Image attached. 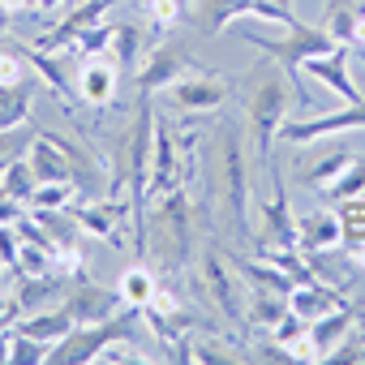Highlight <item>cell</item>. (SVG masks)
Wrapping results in <instances>:
<instances>
[{"label":"cell","mask_w":365,"mask_h":365,"mask_svg":"<svg viewBox=\"0 0 365 365\" xmlns=\"http://www.w3.org/2000/svg\"><path fill=\"white\" fill-rule=\"evenodd\" d=\"M318 194H322V202H327V207H335V202H344V198L365 194V159L356 155V159H352L335 180H331V185H327V190H318Z\"/></svg>","instance_id":"f1b7e54d"},{"label":"cell","mask_w":365,"mask_h":365,"mask_svg":"<svg viewBox=\"0 0 365 365\" xmlns=\"http://www.w3.org/2000/svg\"><path fill=\"white\" fill-rule=\"evenodd\" d=\"M194 168L185 163V155H180V142L172 133V125H163L155 116V150H150V190H146V207L176 194V190H185V176Z\"/></svg>","instance_id":"8992f818"},{"label":"cell","mask_w":365,"mask_h":365,"mask_svg":"<svg viewBox=\"0 0 365 365\" xmlns=\"http://www.w3.org/2000/svg\"><path fill=\"white\" fill-rule=\"evenodd\" d=\"M356 331V318H352V309L344 305V309H331V314H322V318H314L309 322V344L318 348V361H327V352L339 344V339H348Z\"/></svg>","instance_id":"44dd1931"},{"label":"cell","mask_w":365,"mask_h":365,"mask_svg":"<svg viewBox=\"0 0 365 365\" xmlns=\"http://www.w3.org/2000/svg\"><path fill=\"white\" fill-rule=\"evenodd\" d=\"M142 14H146L150 43H159L168 31H176L180 22L190 18V0H142Z\"/></svg>","instance_id":"cb8c5ba5"},{"label":"cell","mask_w":365,"mask_h":365,"mask_svg":"<svg viewBox=\"0 0 365 365\" xmlns=\"http://www.w3.org/2000/svg\"><path fill=\"white\" fill-rule=\"evenodd\" d=\"M146 43H150L146 26H138V22H116V31H112V48H108V52H112V61L120 65V73H138Z\"/></svg>","instance_id":"ffe728a7"},{"label":"cell","mask_w":365,"mask_h":365,"mask_svg":"<svg viewBox=\"0 0 365 365\" xmlns=\"http://www.w3.org/2000/svg\"><path fill=\"white\" fill-rule=\"evenodd\" d=\"M95 361H99V365H120V361L142 365V361H150V356H146V352H142L129 335H116L112 344H103V348H99V356H95Z\"/></svg>","instance_id":"1f68e13d"},{"label":"cell","mask_w":365,"mask_h":365,"mask_svg":"<svg viewBox=\"0 0 365 365\" xmlns=\"http://www.w3.org/2000/svg\"><path fill=\"white\" fill-rule=\"evenodd\" d=\"M245 35V43H254L262 56H271V61H279L292 78L301 73V65L309 61V56H327V52H335L339 43L327 35V26H309V22H292V26H279V35H271V31H241Z\"/></svg>","instance_id":"277c9868"},{"label":"cell","mask_w":365,"mask_h":365,"mask_svg":"<svg viewBox=\"0 0 365 365\" xmlns=\"http://www.w3.org/2000/svg\"><path fill=\"white\" fill-rule=\"evenodd\" d=\"M267 335H271L275 344H284V348H292L297 339H305V335H309V322H305L301 314H292V309H288V314H284V318H279V322H275V327L267 331Z\"/></svg>","instance_id":"e575fe53"},{"label":"cell","mask_w":365,"mask_h":365,"mask_svg":"<svg viewBox=\"0 0 365 365\" xmlns=\"http://www.w3.org/2000/svg\"><path fill=\"white\" fill-rule=\"evenodd\" d=\"M9 26H14V14L5 9V0H0V35H9Z\"/></svg>","instance_id":"ee69618b"},{"label":"cell","mask_w":365,"mask_h":365,"mask_svg":"<svg viewBox=\"0 0 365 365\" xmlns=\"http://www.w3.org/2000/svg\"><path fill=\"white\" fill-rule=\"evenodd\" d=\"M198 284L207 288V297L215 301V309L232 322H245V275L237 271V262H228L220 250H202L198 254Z\"/></svg>","instance_id":"5b68a950"},{"label":"cell","mask_w":365,"mask_h":365,"mask_svg":"<svg viewBox=\"0 0 365 365\" xmlns=\"http://www.w3.org/2000/svg\"><path fill=\"white\" fill-rule=\"evenodd\" d=\"M31 138H35V133H26V125H22V129H0V172H5L18 155H26Z\"/></svg>","instance_id":"d590c367"},{"label":"cell","mask_w":365,"mask_h":365,"mask_svg":"<svg viewBox=\"0 0 365 365\" xmlns=\"http://www.w3.org/2000/svg\"><path fill=\"white\" fill-rule=\"evenodd\" d=\"M361 5H365V0H361Z\"/></svg>","instance_id":"c3c4849f"},{"label":"cell","mask_w":365,"mask_h":365,"mask_svg":"<svg viewBox=\"0 0 365 365\" xmlns=\"http://www.w3.org/2000/svg\"><path fill=\"white\" fill-rule=\"evenodd\" d=\"M0 190H5L9 198H18V202H31V194L39 190V180H35V172H31L26 155H18L5 172H0Z\"/></svg>","instance_id":"f546056e"},{"label":"cell","mask_w":365,"mask_h":365,"mask_svg":"<svg viewBox=\"0 0 365 365\" xmlns=\"http://www.w3.org/2000/svg\"><path fill=\"white\" fill-rule=\"evenodd\" d=\"M22 215H26V202H18V198H9L0 190V224H18Z\"/></svg>","instance_id":"b9f144b4"},{"label":"cell","mask_w":365,"mask_h":365,"mask_svg":"<svg viewBox=\"0 0 365 365\" xmlns=\"http://www.w3.org/2000/svg\"><path fill=\"white\" fill-rule=\"evenodd\" d=\"M301 155H297V163H292V172H297V185H309V190H327L331 180L356 159L348 146H327V150H314V146H297Z\"/></svg>","instance_id":"9a60e30c"},{"label":"cell","mask_w":365,"mask_h":365,"mask_svg":"<svg viewBox=\"0 0 365 365\" xmlns=\"http://www.w3.org/2000/svg\"><path fill=\"white\" fill-rule=\"evenodd\" d=\"M297 245L305 254H327V250H344V224H339V211L322 207V211H309L305 220H297Z\"/></svg>","instance_id":"e0dca14e"},{"label":"cell","mask_w":365,"mask_h":365,"mask_svg":"<svg viewBox=\"0 0 365 365\" xmlns=\"http://www.w3.org/2000/svg\"><path fill=\"white\" fill-rule=\"evenodd\" d=\"M163 254V267L185 271L194 262V220H190V190H176L159 202H150V220H146V250Z\"/></svg>","instance_id":"3957f363"},{"label":"cell","mask_w":365,"mask_h":365,"mask_svg":"<svg viewBox=\"0 0 365 365\" xmlns=\"http://www.w3.org/2000/svg\"><path fill=\"white\" fill-rule=\"evenodd\" d=\"M348 129H365V99L344 103L339 112H314V116L284 120V125H279V138H284L288 146H309V142H327V138L348 133Z\"/></svg>","instance_id":"9c48e42d"},{"label":"cell","mask_w":365,"mask_h":365,"mask_svg":"<svg viewBox=\"0 0 365 365\" xmlns=\"http://www.w3.org/2000/svg\"><path fill=\"white\" fill-rule=\"evenodd\" d=\"M361 61H365V52H361Z\"/></svg>","instance_id":"7dc6e473"},{"label":"cell","mask_w":365,"mask_h":365,"mask_svg":"<svg viewBox=\"0 0 365 365\" xmlns=\"http://www.w3.org/2000/svg\"><path fill=\"white\" fill-rule=\"evenodd\" d=\"M18 250H22V237L14 224H0V267H5V275H14L18 267Z\"/></svg>","instance_id":"74e56055"},{"label":"cell","mask_w":365,"mask_h":365,"mask_svg":"<svg viewBox=\"0 0 365 365\" xmlns=\"http://www.w3.org/2000/svg\"><path fill=\"white\" fill-rule=\"evenodd\" d=\"M155 275H150V267H142V262H133V267H125L120 271V279H116V288H120V297H125V305L129 309H142L150 297H155Z\"/></svg>","instance_id":"83f0119b"},{"label":"cell","mask_w":365,"mask_h":365,"mask_svg":"<svg viewBox=\"0 0 365 365\" xmlns=\"http://www.w3.org/2000/svg\"><path fill=\"white\" fill-rule=\"evenodd\" d=\"M142 309H155V314H180V309H185V301H180V292H176V288L155 284V297H150Z\"/></svg>","instance_id":"ab89813d"},{"label":"cell","mask_w":365,"mask_h":365,"mask_svg":"<svg viewBox=\"0 0 365 365\" xmlns=\"http://www.w3.org/2000/svg\"><path fill=\"white\" fill-rule=\"evenodd\" d=\"M250 5H254V0H198V5H194V22L207 35H220V31H228V22L245 18Z\"/></svg>","instance_id":"d4e9b609"},{"label":"cell","mask_w":365,"mask_h":365,"mask_svg":"<svg viewBox=\"0 0 365 365\" xmlns=\"http://www.w3.org/2000/svg\"><path fill=\"white\" fill-rule=\"evenodd\" d=\"M194 69H202V65L180 43H150L138 73H133V82H138V95H155V91H168L176 78H185Z\"/></svg>","instance_id":"30bf717a"},{"label":"cell","mask_w":365,"mask_h":365,"mask_svg":"<svg viewBox=\"0 0 365 365\" xmlns=\"http://www.w3.org/2000/svg\"><path fill=\"white\" fill-rule=\"evenodd\" d=\"M61 305L73 314V322H103V318L125 309V297H120V288H103V284L78 275V279L65 284V301Z\"/></svg>","instance_id":"4fadbf2b"},{"label":"cell","mask_w":365,"mask_h":365,"mask_svg":"<svg viewBox=\"0 0 365 365\" xmlns=\"http://www.w3.org/2000/svg\"><path fill=\"white\" fill-rule=\"evenodd\" d=\"M361 14H365L361 0H327V35L335 43H348L352 48V31H356Z\"/></svg>","instance_id":"4316f807"},{"label":"cell","mask_w":365,"mask_h":365,"mask_svg":"<svg viewBox=\"0 0 365 365\" xmlns=\"http://www.w3.org/2000/svg\"><path fill=\"white\" fill-rule=\"evenodd\" d=\"M0 279H5V267H0Z\"/></svg>","instance_id":"bcb514c9"},{"label":"cell","mask_w":365,"mask_h":365,"mask_svg":"<svg viewBox=\"0 0 365 365\" xmlns=\"http://www.w3.org/2000/svg\"><path fill=\"white\" fill-rule=\"evenodd\" d=\"M348 301H344V292H335L331 284H322V279H309V284H297L292 292H288V309L292 314H301L305 322H314V318H322V314H331V309H344Z\"/></svg>","instance_id":"ac0fdd59"},{"label":"cell","mask_w":365,"mask_h":365,"mask_svg":"<svg viewBox=\"0 0 365 365\" xmlns=\"http://www.w3.org/2000/svg\"><path fill=\"white\" fill-rule=\"evenodd\" d=\"M0 361H14V327H0Z\"/></svg>","instance_id":"7bdbcfd3"},{"label":"cell","mask_w":365,"mask_h":365,"mask_svg":"<svg viewBox=\"0 0 365 365\" xmlns=\"http://www.w3.org/2000/svg\"><path fill=\"white\" fill-rule=\"evenodd\" d=\"M48 356H52V344L14 331V361H18V365H39V361H48Z\"/></svg>","instance_id":"8d00e7d4"},{"label":"cell","mask_w":365,"mask_h":365,"mask_svg":"<svg viewBox=\"0 0 365 365\" xmlns=\"http://www.w3.org/2000/svg\"><path fill=\"white\" fill-rule=\"evenodd\" d=\"M254 245H258V250H301V245H297V215H292L288 185H284L279 168H271V198H267L262 211H258Z\"/></svg>","instance_id":"ba28073f"},{"label":"cell","mask_w":365,"mask_h":365,"mask_svg":"<svg viewBox=\"0 0 365 365\" xmlns=\"http://www.w3.org/2000/svg\"><path fill=\"white\" fill-rule=\"evenodd\" d=\"M232 99V78L224 73H207V69H194L185 78H176L168 86V103L185 116H207V112H220L224 103Z\"/></svg>","instance_id":"52a82bcc"},{"label":"cell","mask_w":365,"mask_h":365,"mask_svg":"<svg viewBox=\"0 0 365 365\" xmlns=\"http://www.w3.org/2000/svg\"><path fill=\"white\" fill-rule=\"evenodd\" d=\"M82 232L108 241V245H125V224L133 220V202L125 194H108V198H91L86 207L73 211Z\"/></svg>","instance_id":"7c38bea8"},{"label":"cell","mask_w":365,"mask_h":365,"mask_svg":"<svg viewBox=\"0 0 365 365\" xmlns=\"http://www.w3.org/2000/svg\"><path fill=\"white\" fill-rule=\"evenodd\" d=\"M48 271H52V250H43V245H31V241H22L14 275L22 279V275H48Z\"/></svg>","instance_id":"d6a6232c"},{"label":"cell","mask_w":365,"mask_h":365,"mask_svg":"<svg viewBox=\"0 0 365 365\" xmlns=\"http://www.w3.org/2000/svg\"><path fill=\"white\" fill-rule=\"evenodd\" d=\"M26 56L22 48H0V82H22L26 78Z\"/></svg>","instance_id":"f35d334b"},{"label":"cell","mask_w":365,"mask_h":365,"mask_svg":"<svg viewBox=\"0 0 365 365\" xmlns=\"http://www.w3.org/2000/svg\"><path fill=\"white\" fill-rule=\"evenodd\" d=\"M245 288H250V284H245ZM284 314H288V292H271V288H250V292H245V327L271 331Z\"/></svg>","instance_id":"603a6c76"},{"label":"cell","mask_w":365,"mask_h":365,"mask_svg":"<svg viewBox=\"0 0 365 365\" xmlns=\"http://www.w3.org/2000/svg\"><path fill=\"white\" fill-rule=\"evenodd\" d=\"M65 5V0H39V14H56Z\"/></svg>","instance_id":"f6af8a7d"},{"label":"cell","mask_w":365,"mask_h":365,"mask_svg":"<svg viewBox=\"0 0 365 365\" xmlns=\"http://www.w3.org/2000/svg\"><path fill=\"white\" fill-rule=\"evenodd\" d=\"M288 69L275 61V65H262L250 73V86H245V120H250V133H254V150L262 155V163L271 159V142L279 138V125L288 120V108H292V91H288Z\"/></svg>","instance_id":"6da1fadb"},{"label":"cell","mask_w":365,"mask_h":365,"mask_svg":"<svg viewBox=\"0 0 365 365\" xmlns=\"http://www.w3.org/2000/svg\"><path fill=\"white\" fill-rule=\"evenodd\" d=\"M116 86H120V65H116L112 56H82L78 78H73L78 103H86V108H108V103L116 99Z\"/></svg>","instance_id":"5bb4252c"},{"label":"cell","mask_w":365,"mask_h":365,"mask_svg":"<svg viewBox=\"0 0 365 365\" xmlns=\"http://www.w3.org/2000/svg\"><path fill=\"white\" fill-rule=\"evenodd\" d=\"M73 327L78 322H73V314L65 305H43V309H31L14 331L18 335H31V339H43V344H61Z\"/></svg>","instance_id":"d6986e66"},{"label":"cell","mask_w":365,"mask_h":365,"mask_svg":"<svg viewBox=\"0 0 365 365\" xmlns=\"http://www.w3.org/2000/svg\"><path fill=\"white\" fill-rule=\"evenodd\" d=\"M327 361H335V365H348V361H365V339H339L331 352H327Z\"/></svg>","instance_id":"60d3db41"},{"label":"cell","mask_w":365,"mask_h":365,"mask_svg":"<svg viewBox=\"0 0 365 365\" xmlns=\"http://www.w3.org/2000/svg\"><path fill=\"white\" fill-rule=\"evenodd\" d=\"M31 103H35V82H0V129H22L31 120Z\"/></svg>","instance_id":"7402d4cb"},{"label":"cell","mask_w":365,"mask_h":365,"mask_svg":"<svg viewBox=\"0 0 365 365\" xmlns=\"http://www.w3.org/2000/svg\"><path fill=\"white\" fill-rule=\"evenodd\" d=\"M82 190L73 185V180H48V185H39L35 194H31V202L26 207H43V211H73V198H78Z\"/></svg>","instance_id":"4dcf8cb0"},{"label":"cell","mask_w":365,"mask_h":365,"mask_svg":"<svg viewBox=\"0 0 365 365\" xmlns=\"http://www.w3.org/2000/svg\"><path fill=\"white\" fill-rule=\"evenodd\" d=\"M314 82H322L327 91H335L344 103H356V99H365L361 95V86L352 82V73H348V43H339L335 52H327V56H309L305 65H301Z\"/></svg>","instance_id":"2e32d148"},{"label":"cell","mask_w":365,"mask_h":365,"mask_svg":"<svg viewBox=\"0 0 365 365\" xmlns=\"http://www.w3.org/2000/svg\"><path fill=\"white\" fill-rule=\"evenodd\" d=\"M112 31H116V22H99V26H91L69 52H73V56H103V52L112 48Z\"/></svg>","instance_id":"836d02e7"},{"label":"cell","mask_w":365,"mask_h":365,"mask_svg":"<svg viewBox=\"0 0 365 365\" xmlns=\"http://www.w3.org/2000/svg\"><path fill=\"white\" fill-rule=\"evenodd\" d=\"M120 0H82V5H73L48 35H39L35 39V48H43V52H52V56H69V48L91 31V26H99L103 22V14L108 9H116Z\"/></svg>","instance_id":"8fae6325"},{"label":"cell","mask_w":365,"mask_h":365,"mask_svg":"<svg viewBox=\"0 0 365 365\" xmlns=\"http://www.w3.org/2000/svg\"><path fill=\"white\" fill-rule=\"evenodd\" d=\"M215 150H220V202H224V215L232 220V232L241 241H254V228H250L254 190H250V155H245L241 129L237 125H220Z\"/></svg>","instance_id":"7a4b0ae2"},{"label":"cell","mask_w":365,"mask_h":365,"mask_svg":"<svg viewBox=\"0 0 365 365\" xmlns=\"http://www.w3.org/2000/svg\"><path fill=\"white\" fill-rule=\"evenodd\" d=\"M65 284H69V279H61L56 271H48V275H22V284H18L14 301H18V309H22V314L43 309L48 301H56V297H61V288H65Z\"/></svg>","instance_id":"484cf974"}]
</instances>
